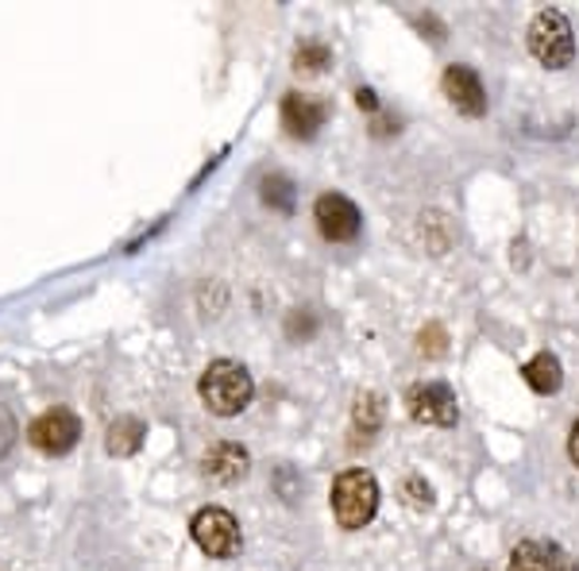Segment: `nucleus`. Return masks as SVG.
Returning a JSON list of instances; mask_svg holds the SVG:
<instances>
[{"mask_svg": "<svg viewBox=\"0 0 579 571\" xmlns=\"http://www.w3.org/2000/svg\"><path fill=\"white\" fill-rule=\"evenodd\" d=\"M521 379H526V387L533 390V394L549 398L565 387V367H560V359L552 352H537L526 367H521Z\"/></svg>", "mask_w": 579, "mask_h": 571, "instance_id": "obj_12", "label": "nucleus"}, {"mask_svg": "<svg viewBox=\"0 0 579 571\" xmlns=\"http://www.w3.org/2000/svg\"><path fill=\"white\" fill-rule=\"evenodd\" d=\"M507 571H572V560L552 541H521L518 549L510 552Z\"/></svg>", "mask_w": 579, "mask_h": 571, "instance_id": "obj_11", "label": "nucleus"}, {"mask_svg": "<svg viewBox=\"0 0 579 571\" xmlns=\"http://www.w3.org/2000/svg\"><path fill=\"white\" fill-rule=\"evenodd\" d=\"M78 437H81V421L67 405H54V410L39 413L28 425V440L47 455H67L78 444Z\"/></svg>", "mask_w": 579, "mask_h": 571, "instance_id": "obj_6", "label": "nucleus"}, {"mask_svg": "<svg viewBox=\"0 0 579 571\" xmlns=\"http://www.w3.org/2000/svg\"><path fill=\"white\" fill-rule=\"evenodd\" d=\"M418 344H421V352H426V355H445L448 332L440 329V324H426V329H421V337H418Z\"/></svg>", "mask_w": 579, "mask_h": 571, "instance_id": "obj_17", "label": "nucleus"}, {"mask_svg": "<svg viewBox=\"0 0 579 571\" xmlns=\"http://www.w3.org/2000/svg\"><path fill=\"white\" fill-rule=\"evenodd\" d=\"M198 394L209 413H217V418H236V413L248 410L251 398H256V382H251L243 363H236V359H217V363H209L206 371H201Z\"/></svg>", "mask_w": 579, "mask_h": 571, "instance_id": "obj_1", "label": "nucleus"}, {"mask_svg": "<svg viewBox=\"0 0 579 571\" xmlns=\"http://www.w3.org/2000/svg\"><path fill=\"white\" fill-rule=\"evenodd\" d=\"M568 460L579 468V418H576V425L568 429Z\"/></svg>", "mask_w": 579, "mask_h": 571, "instance_id": "obj_20", "label": "nucleus"}, {"mask_svg": "<svg viewBox=\"0 0 579 571\" xmlns=\"http://www.w3.org/2000/svg\"><path fill=\"white\" fill-rule=\"evenodd\" d=\"M263 201L279 213H293V182L287 174H271L263 178Z\"/></svg>", "mask_w": 579, "mask_h": 571, "instance_id": "obj_15", "label": "nucleus"}, {"mask_svg": "<svg viewBox=\"0 0 579 571\" xmlns=\"http://www.w3.org/2000/svg\"><path fill=\"white\" fill-rule=\"evenodd\" d=\"M279 112H282V128H287L293 140H313L325 128V120H329V104L309 93H287Z\"/></svg>", "mask_w": 579, "mask_h": 571, "instance_id": "obj_9", "label": "nucleus"}, {"mask_svg": "<svg viewBox=\"0 0 579 571\" xmlns=\"http://www.w3.org/2000/svg\"><path fill=\"white\" fill-rule=\"evenodd\" d=\"M402 494H406V499H410L413 505H433V487H429L421 475H410V479H406V483H402Z\"/></svg>", "mask_w": 579, "mask_h": 571, "instance_id": "obj_18", "label": "nucleus"}, {"mask_svg": "<svg viewBox=\"0 0 579 571\" xmlns=\"http://www.w3.org/2000/svg\"><path fill=\"white\" fill-rule=\"evenodd\" d=\"M526 43L529 54L549 70H565L576 59V31L568 23V16L557 12V8H541L533 16V23L526 31Z\"/></svg>", "mask_w": 579, "mask_h": 571, "instance_id": "obj_3", "label": "nucleus"}, {"mask_svg": "<svg viewBox=\"0 0 579 571\" xmlns=\"http://www.w3.org/2000/svg\"><path fill=\"white\" fill-rule=\"evenodd\" d=\"M356 104H360L363 112H379V97H375V89H356Z\"/></svg>", "mask_w": 579, "mask_h": 571, "instance_id": "obj_19", "label": "nucleus"}, {"mask_svg": "<svg viewBox=\"0 0 579 571\" xmlns=\"http://www.w3.org/2000/svg\"><path fill=\"white\" fill-rule=\"evenodd\" d=\"M332 62V51L325 43H301L293 51V70L298 73H321Z\"/></svg>", "mask_w": 579, "mask_h": 571, "instance_id": "obj_16", "label": "nucleus"}, {"mask_svg": "<svg viewBox=\"0 0 579 571\" xmlns=\"http://www.w3.org/2000/svg\"><path fill=\"white\" fill-rule=\"evenodd\" d=\"M147 437V425L140 418H117L109 425V437H104V448H109L112 455H136L140 452Z\"/></svg>", "mask_w": 579, "mask_h": 571, "instance_id": "obj_13", "label": "nucleus"}, {"mask_svg": "<svg viewBox=\"0 0 579 571\" xmlns=\"http://www.w3.org/2000/svg\"><path fill=\"white\" fill-rule=\"evenodd\" d=\"M313 220L329 243H352L363 228L360 209H356V201H348L345 193H321L313 206Z\"/></svg>", "mask_w": 579, "mask_h": 571, "instance_id": "obj_7", "label": "nucleus"}, {"mask_svg": "<svg viewBox=\"0 0 579 571\" xmlns=\"http://www.w3.org/2000/svg\"><path fill=\"white\" fill-rule=\"evenodd\" d=\"M332 513H337V525L348 529V533L371 525V518L379 513V483H375L371 471H340L337 483H332Z\"/></svg>", "mask_w": 579, "mask_h": 571, "instance_id": "obj_2", "label": "nucleus"}, {"mask_svg": "<svg viewBox=\"0 0 579 571\" xmlns=\"http://www.w3.org/2000/svg\"><path fill=\"white\" fill-rule=\"evenodd\" d=\"M190 533L198 541V549L213 560H228L240 552V521L224 510V505H206L198 510V518L190 521Z\"/></svg>", "mask_w": 579, "mask_h": 571, "instance_id": "obj_5", "label": "nucleus"}, {"mask_svg": "<svg viewBox=\"0 0 579 571\" xmlns=\"http://www.w3.org/2000/svg\"><path fill=\"white\" fill-rule=\"evenodd\" d=\"M382 418H387V402H382V394L367 390V394L356 398V410H352V429H356V437L371 440L375 432L382 429Z\"/></svg>", "mask_w": 579, "mask_h": 571, "instance_id": "obj_14", "label": "nucleus"}, {"mask_svg": "<svg viewBox=\"0 0 579 571\" xmlns=\"http://www.w3.org/2000/svg\"><path fill=\"white\" fill-rule=\"evenodd\" d=\"M440 89H445V97L456 104V112H463V117H483L487 112L483 78H479L471 67H463V62H452V67L440 73Z\"/></svg>", "mask_w": 579, "mask_h": 571, "instance_id": "obj_8", "label": "nucleus"}, {"mask_svg": "<svg viewBox=\"0 0 579 571\" xmlns=\"http://www.w3.org/2000/svg\"><path fill=\"white\" fill-rule=\"evenodd\" d=\"M201 471H206L213 483H240L243 475L251 471V455L243 444H236V440H220V444H213L206 452V460H201Z\"/></svg>", "mask_w": 579, "mask_h": 571, "instance_id": "obj_10", "label": "nucleus"}, {"mask_svg": "<svg viewBox=\"0 0 579 571\" xmlns=\"http://www.w3.org/2000/svg\"><path fill=\"white\" fill-rule=\"evenodd\" d=\"M406 410L418 425L452 429L460 421V402H456V390L448 382H413L406 390Z\"/></svg>", "mask_w": 579, "mask_h": 571, "instance_id": "obj_4", "label": "nucleus"}]
</instances>
